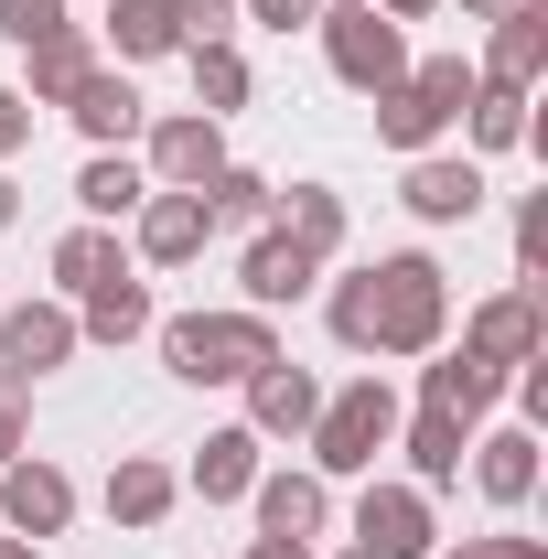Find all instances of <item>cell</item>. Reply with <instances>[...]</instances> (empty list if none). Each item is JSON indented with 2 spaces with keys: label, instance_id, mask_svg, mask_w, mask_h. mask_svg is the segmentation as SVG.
Instances as JSON below:
<instances>
[{
  "label": "cell",
  "instance_id": "cell-1",
  "mask_svg": "<svg viewBox=\"0 0 548 559\" xmlns=\"http://www.w3.org/2000/svg\"><path fill=\"white\" fill-rule=\"evenodd\" d=\"M441 334H452L441 259H419V248L366 259V355H441Z\"/></svg>",
  "mask_w": 548,
  "mask_h": 559
},
{
  "label": "cell",
  "instance_id": "cell-2",
  "mask_svg": "<svg viewBox=\"0 0 548 559\" xmlns=\"http://www.w3.org/2000/svg\"><path fill=\"white\" fill-rule=\"evenodd\" d=\"M151 345H162V366H172L183 388H237L248 366L279 355V323L237 301V312H172V323H151Z\"/></svg>",
  "mask_w": 548,
  "mask_h": 559
},
{
  "label": "cell",
  "instance_id": "cell-3",
  "mask_svg": "<svg viewBox=\"0 0 548 559\" xmlns=\"http://www.w3.org/2000/svg\"><path fill=\"white\" fill-rule=\"evenodd\" d=\"M312 474L323 485H344V474H377V452L398 441V388L366 366V377H344V388H323V409H312Z\"/></svg>",
  "mask_w": 548,
  "mask_h": 559
},
{
  "label": "cell",
  "instance_id": "cell-4",
  "mask_svg": "<svg viewBox=\"0 0 548 559\" xmlns=\"http://www.w3.org/2000/svg\"><path fill=\"white\" fill-rule=\"evenodd\" d=\"M484 75L463 55H409L398 86H377V140L388 151H441V130L463 119V97H474Z\"/></svg>",
  "mask_w": 548,
  "mask_h": 559
},
{
  "label": "cell",
  "instance_id": "cell-5",
  "mask_svg": "<svg viewBox=\"0 0 548 559\" xmlns=\"http://www.w3.org/2000/svg\"><path fill=\"white\" fill-rule=\"evenodd\" d=\"M312 33H323V66H334L355 97H377V86H398V75H409V22H388L377 0H334Z\"/></svg>",
  "mask_w": 548,
  "mask_h": 559
},
{
  "label": "cell",
  "instance_id": "cell-6",
  "mask_svg": "<svg viewBox=\"0 0 548 559\" xmlns=\"http://www.w3.org/2000/svg\"><path fill=\"white\" fill-rule=\"evenodd\" d=\"M140 173H151V194H205L215 173H226V119H205V108H172V119H151Z\"/></svg>",
  "mask_w": 548,
  "mask_h": 559
},
{
  "label": "cell",
  "instance_id": "cell-7",
  "mask_svg": "<svg viewBox=\"0 0 548 559\" xmlns=\"http://www.w3.org/2000/svg\"><path fill=\"white\" fill-rule=\"evenodd\" d=\"M463 355H484V366H538L548 355V301H538V280H516V290H495V301H474L463 312Z\"/></svg>",
  "mask_w": 548,
  "mask_h": 559
},
{
  "label": "cell",
  "instance_id": "cell-8",
  "mask_svg": "<svg viewBox=\"0 0 548 559\" xmlns=\"http://www.w3.org/2000/svg\"><path fill=\"white\" fill-rule=\"evenodd\" d=\"M355 549H377V559H430V549H441L430 485H388V474H366V495H355Z\"/></svg>",
  "mask_w": 548,
  "mask_h": 559
},
{
  "label": "cell",
  "instance_id": "cell-9",
  "mask_svg": "<svg viewBox=\"0 0 548 559\" xmlns=\"http://www.w3.org/2000/svg\"><path fill=\"white\" fill-rule=\"evenodd\" d=\"M0 527H11V538H65L75 527V474L44 463V452L0 463Z\"/></svg>",
  "mask_w": 548,
  "mask_h": 559
},
{
  "label": "cell",
  "instance_id": "cell-10",
  "mask_svg": "<svg viewBox=\"0 0 548 559\" xmlns=\"http://www.w3.org/2000/svg\"><path fill=\"white\" fill-rule=\"evenodd\" d=\"M398 205H409L419 226H474V215H484V162H474V151H409Z\"/></svg>",
  "mask_w": 548,
  "mask_h": 559
},
{
  "label": "cell",
  "instance_id": "cell-11",
  "mask_svg": "<svg viewBox=\"0 0 548 559\" xmlns=\"http://www.w3.org/2000/svg\"><path fill=\"white\" fill-rule=\"evenodd\" d=\"M237 290H248V312H290V301H312V290H323V259H312L301 237L259 226V237H248V259H237Z\"/></svg>",
  "mask_w": 548,
  "mask_h": 559
},
{
  "label": "cell",
  "instance_id": "cell-12",
  "mask_svg": "<svg viewBox=\"0 0 548 559\" xmlns=\"http://www.w3.org/2000/svg\"><path fill=\"white\" fill-rule=\"evenodd\" d=\"M237 388H248V430H259V441H301L312 409H323V377H312V366H290V355L248 366Z\"/></svg>",
  "mask_w": 548,
  "mask_h": 559
},
{
  "label": "cell",
  "instance_id": "cell-13",
  "mask_svg": "<svg viewBox=\"0 0 548 559\" xmlns=\"http://www.w3.org/2000/svg\"><path fill=\"white\" fill-rule=\"evenodd\" d=\"M75 345H86V334H75L65 301H0V366H11V377H55Z\"/></svg>",
  "mask_w": 548,
  "mask_h": 559
},
{
  "label": "cell",
  "instance_id": "cell-14",
  "mask_svg": "<svg viewBox=\"0 0 548 559\" xmlns=\"http://www.w3.org/2000/svg\"><path fill=\"white\" fill-rule=\"evenodd\" d=\"M474 75H484V86H527V97H538V75H548V0H505V11H495Z\"/></svg>",
  "mask_w": 548,
  "mask_h": 559
},
{
  "label": "cell",
  "instance_id": "cell-15",
  "mask_svg": "<svg viewBox=\"0 0 548 559\" xmlns=\"http://www.w3.org/2000/svg\"><path fill=\"white\" fill-rule=\"evenodd\" d=\"M205 237H215L205 194H140V215H130V248L151 259V270H183V259H205Z\"/></svg>",
  "mask_w": 548,
  "mask_h": 559
},
{
  "label": "cell",
  "instance_id": "cell-16",
  "mask_svg": "<svg viewBox=\"0 0 548 559\" xmlns=\"http://www.w3.org/2000/svg\"><path fill=\"white\" fill-rule=\"evenodd\" d=\"M495 399H505V366H484V355H463V345L419 366V409H452L463 430H484V419H495Z\"/></svg>",
  "mask_w": 548,
  "mask_h": 559
},
{
  "label": "cell",
  "instance_id": "cell-17",
  "mask_svg": "<svg viewBox=\"0 0 548 559\" xmlns=\"http://www.w3.org/2000/svg\"><path fill=\"white\" fill-rule=\"evenodd\" d=\"M248 516H259V538H323L334 527V485L323 474H259Z\"/></svg>",
  "mask_w": 548,
  "mask_h": 559
},
{
  "label": "cell",
  "instance_id": "cell-18",
  "mask_svg": "<svg viewBox=\"0 0 548 559\" xmlns=\"http://www.w3.org/2000/svg\"><path fill=\"white\" fill-rule=\"evenodd\" d=\"M65 119H75L86 140H97V151H130V140L151 130V119H140V86H130V66H97V75H86V86L65 97Z\"/></svg>",
  "mask_w": 548,
  "mask_h": 559
},
{
  "label": "cell",
  "instance_id": "cell-19",
  "mask_svg": "<svg viewBox=\"0 0 548 559\" xmlns=\"http://www.w3.org/2000/svg\"><path fill=\"white\" fill-rule=\"evenodd\" d=\"M151 323H162V312H151V280H140V270L75 290V334H86V345H140Z\"/></svg>",
  "mask_w": 548,
  "mask_h": 559
},
{
  "label": "cell",
  "instance_id": "cell-20",
  "mask_svg": "<svg viewBox=\"0 0 548 559\" xmlns=\"http://www.w3.org/2000/svg\"><path fill=\"white\" fill-rule=\"evenodd\" d=\"M463 452H474V485H484V506H505V516H516V506L538 495V430H474Z\"/></svg>",
  "mask_w": 548,
  "mask_h": 559
},
{
  "label": "cell",
  "instance_id": "cell-21",
  "mask_svg": "<svg viewBox=\"0 0 548 559\" xmlns=\"http://www.w3.org/2000/svg\"><path fill=\"white\" fill-rule=\"evenodd\" d=\"M248 485H259V430H248V419L205 430V452H194L183 495H205V506H248Z\"/></svg>",
  "mask_w": 548,
  "mask_h": 559
},
{
  "label": "cell",
  "instance_id": "cell-22",
  "mask_svg": "<svg viewBox=\"0 0 548 559\" xmlns=\"http://www.w3.org/2000/svg\"><path fill=\"white\" fill-rule=\"evenodd\" d=\"M172 506H183V474H172V463H151V452H119V463H108V516H119V527H162Z\"/></svg>",
  "mask_w": 548,
  "mask_h": 559
},
{
  "label": "cell",
  "instance_id": "cell-23",
  "mask_svg": "<svg viewBox=\"0 0 548 559\" xmlns=\"http://www.w3.org/2000/svg\"><path fill=\"white\" fill-rule=\"evenodd\" d=\"M108 66V55H97V44H86V33H55V44H33V55H22V97H33V108H65L75 86H86V75Z\"/></svg>",
  "mask_w": 548,
  "mask_h": 559
},
{
  "label": "cell",
  "instance_id": "cell-24",
  "mask_svg": "<svg viewBox=\"0 0 548 559\" xmlns=\"http://www.w3.org/2000/svg\"><path fill=\"white\" fill-rule=\"evenodd\" d=\"M463 441H474V430L452 409H419V419H398L388 452H409V485H463Z\"/></svg>",
  "mask_w": 548,
  "mask_h": 559
},
{
  "label": "cell",
  "instance_id": "cell-25",
  "mask_svg": "<svg viewBox=\"0 0 548 559\" xmlns=\"http://www.w3.org/2000/svg\"><path fill=\"white\" fill-rule=\"evenodd\" d=\"M140 194H151V173H140L130 151H97V162L75 173V205H86V226H119V215H140Z\"/></svg>",
  "mask_w": 548,
  "mask_h": 559
},
{
  "label": "cell",
  "instance_id": "cell-26",
  "mask_svg": "<svg viewBox=\"0 0 548 559\" xmlns=\"http://www.w3.org/2000/svg\"><path fill=\"white\" fill-rule=\"evenodd\" d=\"M270 226H279V237H301L312 259H334V248H344V194H334V183H290Z\"/></svg>",
  "mask_w": 548,
  "mask_h": 559
},
{
  "label": "cell",
  "instance_id": "cell-27",
  "mask_svg": "<svg viewBox=\"0 0 548 559\" xmlns=\"http://www.w3.org/2000/svg\"><path fill=\"white\" fill-rule=\"evenodd\" d=\"M108 55L119 66H151V55H183V33H172L162 0H108Z\"/></svg>",
  "mask_w": 548,
  "mask_h": 559
},
{
  "label": "cell",
  "instance_id": "cell-28",
  "mask_svg": "<svg viewBox=\"0 0 548 559\" xmlns=\"http://www.w3.org/2000/svg\"><path fill=\"white\" fill-rule=\"evenodd\" d=\"M183 55H194V108H205V119H237L248 86H259L248 55H237V44H183Z\"/></svg>",
  "mask_w": 548,
  "mask_h": 559
},
{
  "label": "cell",
  "instance_id": "cell-29",
  "mask_svg": "<svg viewBox=\"0 0 548 559\" xmlns=\"http://www.w3.org/2000/svg\"><path fill=\"white\" fill-rule=\"evenodd\" d=\"M119 270H130L119 226H65V237H55V280H65V290H97V280H119Z\"/></svg>",
  "mask_w": 548,
  "mask_h": 559
},
{
  "label": "cell",
  "instance_id": "cell-30",
  "mask_svg": "<svg viewBox=\"0 0 548 559\" xmlns=\"http://www.w3.org/2000/svg\"><path fill=\"white\" fill-rule=\"evenodd\" d=\"M205 215H215V226H248V237H259V226L279 215V183H270V173H248V162H226V173L205 183Z\"/></svg>",
  "mask_w": 548,
  "mask_h": 559
},
{
  "label": "cell",
  "instance_id": "cell-31",
  "mask_svg": "<svg viewBox=\"0 0 548 559\" xmlns=\"http://www.w3.org/2000/svg\"><path fill=\"white\" fill-rule=\"evenodd\" d=\"M463 130H474V162L484 151H516L527 140V86H474L463 97Z\"/></svg>",
  "mask_w": 548,
  "mask_h": 559
},
{
  "label": "cell",
  "instance_id": "cell-32",
  "mask_svg": "<svg viewBox=\"0 0 548 559\" xmlns=\"http://www.w3.org/2000/svg\"><path fill=\"white\" fill-rule=\"evenodd\" d=\"M75 11L65 0H0V33H11V44H22V55H33V44H55V33H65Z\"/></svg>",
  "mask_w": 548,
  "mask_h": 559
},
{
  "label": "cell",
  "instance_id": "cell-33",
  "mask_svg": "<svg viewBox=\"0 0 548 559\" xmlns=\"http://www.w3.org/2000/svg\"><path fill=\"white\" fill-rule=\"evenodd\" d=\"M22 452H33V377L0 366V463H22Z\"/></svg>",
  "mask_w": 548,
  "mask_h": 559
},
{
  "label": "cell",
  "instance_id": "cell-34",
  "mask_svg": "<svg viewBox=\"0 0 548 559\" xmlns=\"http://www.w3.org/2000/svg\"><path fill=\"white\" fill-rule=\"evenodd\" d=\"M183 44H237V0H162Z\"/></svg>",
  "mask_w": 548,
  "mask_h": 559
},
{
  "label": "cell",
  "instance_id": "cell-35",
  "mask_svg": "<svg viewBox=\"0 0 548 559\" xmlns=\"http://www.w3.org/2000/svg\"><path fill=\"white\" fill-rule=\"evenodd\" d=\"M548 270V194H527L516 205V280H538Z\"/></svg>",
  "mask_w": 548,
  "mask_h": 559
},
{
  "label": "cell",
  "instance_id": "cell-36",
  "mask_svg": "<svg viewBox=\"0 0 548 559\" xmlns=\"http://www.w3.org/2000/svg\"><path fill=\"white\" fill-rule=\"evenodd\" d=\"M248 22H270V33H312L323 0H248Z\"/></svg>",
  "mask_w": 548,
  "mask_h": 559
},
{
  "label": "cell",
  "instance_id": "cell-37",
  "mask_svg": "<svg viewBox=\"0 0 548 559\" xmlns=\"http://www.w3.org/2000/svg\"><path fill=\"white\" fill-rule=\"evenodd\" d=\"M430 559H548V538H463V549H430Z\"/></svg>",
  "mask_w": 548,
  "mask_h": 559
},
{
  "label": "cell",
  "instance_id": "cell-38",
  "mask_svg": "<svg viewBox=\"0 0 548 559\" xmlns=\"http://www.w3.org/2000/svg\"><path fill=\"white\" fill-rule=\"evenodd\" d=\"M22 140H33V97H22V86H0V162H11Z\"/></svg>",
  "mask_w": 548,
  "mask_h": 559
},
{
  "label": "cell",
  "instance_id": "cell-39",
  "mask_svg": "<svg viewBox=\"0 0 548 559\" xmlns=\"http://www.w3.org/2000/svg\"><path fill=\"white\" fill-rule=\"evenodd\" d=\"M248 559H312L301 538H248Z\"/></svg>",
  "mask_w": 548,
  "mask_h": 559
},
{
  "label": "cell",
  "instance_id": "cell-40",
  "mask_svg": "<svg viewBox=\"0 0 548 559\" xmlns=\"http://www.w3.org/2000/svg\"><path fill=\"white\" fill-rule=\"evenodd\" d=\"M377 11H388V22H430L441 0H377Z\"/></svg>",
  "mask_w": 548,
  "mask_h": 559
},
{
  "label": "cell",
  "instance_id": "cell-41",
  "mask_svg": "<svg viewBox=\"0 0 548 559\" xmlns=\"http://www.w3.org/2000/svg\"><path fill=\"white\" fill-rule=\"evenodd\" d=\"M11 215H22V183H11V173H0V226H11Z\"/></svg>",
  "mask_w": 548,
  "mask_h": 559
},
{
  "label": "cell",
  "instance_id": "cell-42",
  "mask_svg": "<svg viewBox=\"0 0 548 559\" xmlns=\"http://www.w3.org/2000/svg\"><path fill=\"white\" fill-rule=\"evenodd\" d=\"M495 11H505V0H463V22H495Z\"/></svg>",
  "mask_w": 548,
  "mask_h": 559
},
{
  "label": "cell",
  "instance_id": "cell-43",
  "mask_svg": "<svg viewBox=\"0 0 548 559\" xmlns=\"http://www.w3.org/2000/svg\"><path fill=\"white\" fill-rule=\"evenodd\" d=\"M0 559H33V538H0Z\"/></svg>",
  "mask_w": 548,
  "mask_h": 559
},
{
  "label": "cell",
  "instance_id": "cell-44",
  "mask_svg": "<svg viewBox=\"0 0 548 559\" xmlns=\"http://www.w3.org/2000/svg\"><path fill=\"white\" fill-rule=\"evenodd\" d=\"M334 559H377V549H334Z\"/></svg>",
  "mask_w": 548,
  "mask_h": 559
},
{
  "label": "cell",
  "instance_id": "cell-45",
  "mask_svg": "<svg viewBox=\"0 0 548 559\" xmlns=\"http://www.w3.org/2000/svg\"><path fill=\"white\" fill-rule=\"evenodd\" d=\"M0 301H11V290H0Z\"/></svg>",
  "mask_w": 548,
  "mask_h": 559
}]
</instances>
